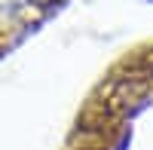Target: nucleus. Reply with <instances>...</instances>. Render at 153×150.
Instances as JSON below:
<instances>
[{
    "mask_svg": "<svg viewBox=\"0 0 153 150\" xmlns=\"http://www.w3.org/2000/svg\"><path fill=\"white\" fill-rule=\"evenodd\" d=\"M138 58H141V61H144V68H147V71L153 74V46L147 49V52H141V55H138Z\"/></svg>",
    "mask_w": 153,
    "mask_h": 150,
    "instance_id": "1",
    "label": "nucleus"
}]
</instances>
